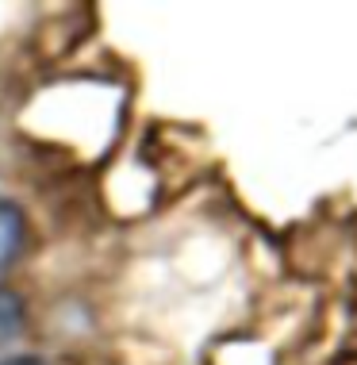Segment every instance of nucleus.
Masks as SVG:
<instances>
[{"mask_svg":"<svg viewBox=\"0 0 357 365\" xmlns=\"http://www.w3.org/2000/svg\"><path fill=\"white\" fill-rule=\"evenodd\" d=\"M127 112V88L96 77H62L46 85L31 104L24 108V127L38 123V139L46 146H93V150H112L119 139Z\"/></svg>","mask_w":357,"mask_h":365,"instance_id":"f257e3e1","label":"nucleus"},{"mask_svg":"<svg viewBox=\"0 0 357 365\" xmlns=\"http://www.w3.org/2000/svg\"><path fill=\"white\" fill-rule=\"evenodd\" d=\"M27 246V215L16 200H0V277L16 265Z\"/></svg>","mask_w":357,"mask_h":365,"instance_id":"f03ea898","label":"nucleus"},{"mask_svg":"<svg viewBox=\"0 0 357 365\" xmlns=\"http://www.w3.org/2000/svg\"><path fill=\"white\" fill-rule=\"evenodd\" d=\"M27 323V304L24 296L12 292V289H0V346L12 342Z\"/></svg>","mask_w":357,"mask_h":365,"instance_id":"7ed1b4c3","label":"nucleus"},{"mask_svg":"<svg viewBox=\"0 0 357 365\" xmlns=\"http://www.w3.org/2000/svg\"><path fill=\"white\" fill-rule=\"evenodd\" d=\"M0 365H51V361L35 358V354H19V358H8V361H0Z\"/></svg>","mask_w":357,"mask_h":365,"instance_id":"20e7f679","label":"nucleus"}]
</instances>
